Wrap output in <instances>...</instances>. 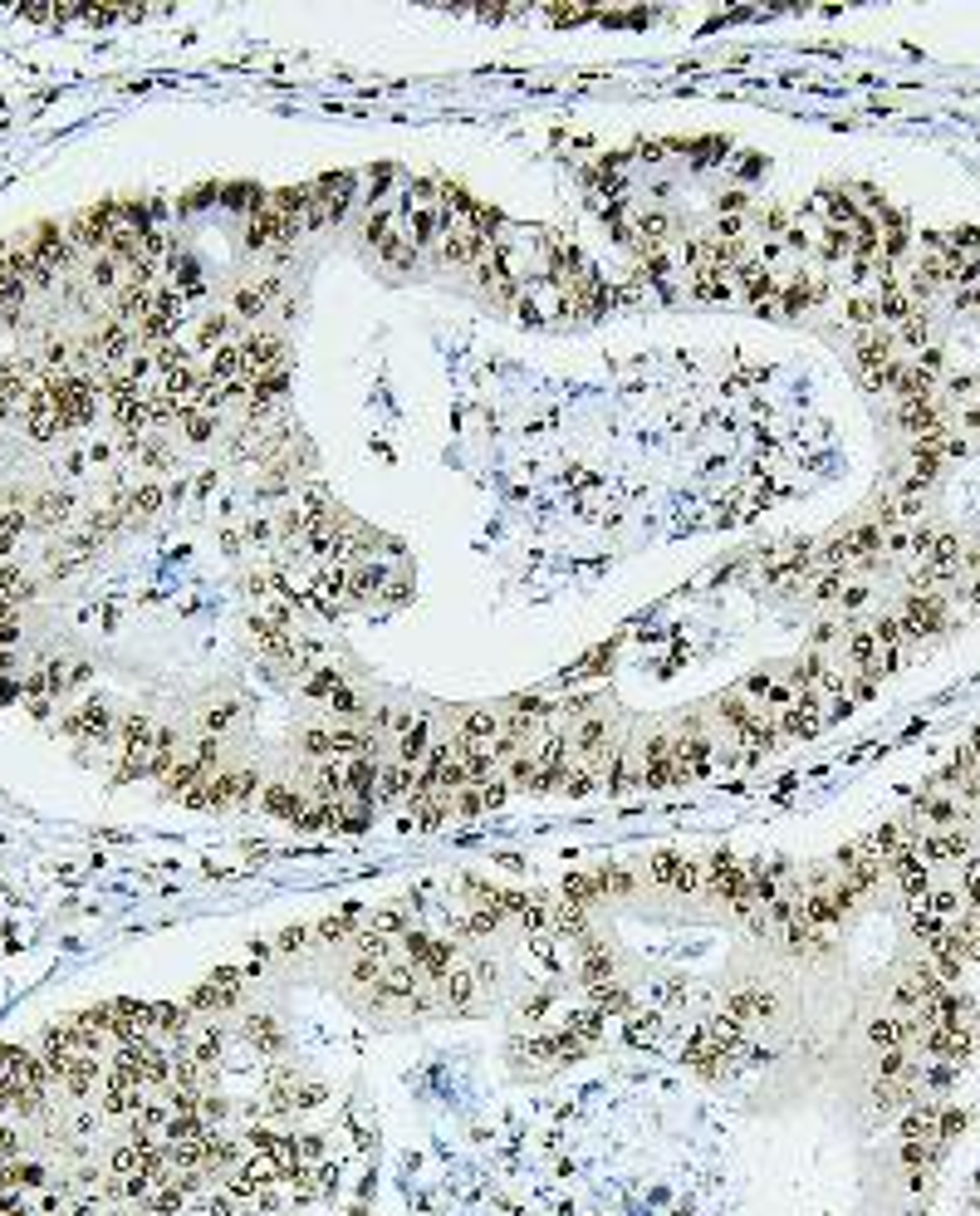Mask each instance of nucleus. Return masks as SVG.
<instances>
[{
  "mask_svg": "<svg viewBox=\"0 0 980 1216\" xmlns=\"http://www.w3.org/2000/svg\"><path fill=\"white\" fill-rule=\"evenodd\" d=\"M40 388H45V398L54 403V412L64 417V427L89 422L94 408H99V388L89 383V378H79V373H49Z\"/></svg>",
  "mask_w": 980,
  "mask_h": 1216,
  "instance_id": "nucleus-1",
  "label": "nucleus"
},
{
  "mask_svg": "<svg viewBox=\"0 0 980 1216\" xmlns=\"http://www.w3.org/2000/svg\"><path fill=\"white\" fill-rule=\"evenodd\" d=\"M305 192H310V231H324V226L343 221V211H348V201L358 192V177L353 172H329V177L310 182Z\"/></svg>",
  "mask_w": 980,
  "mask_h": 1216,
  "instance_id": "nucleus-2",
  "label": "nucleus"
},
{
  "mask_svg": "<svg viewBox=\"0 0 980 1216\" xmlns=\"http://www.w3.org/2000/svg\"><path fill=\"white\" fill-rule=\"evenodd\" d=\"M510 310H515L520 319H530V324H554L559 315H574V304H569V289H564V285L535 275V280L520 285V294H515Z\"/></svg>",
  "mask_w": 980,
  "mask_h": 1216,
  "instance_id": "nucleus-3",
  "label": "nucleus"
},
{
  "mask_svg": "<svg viewBox=\"0 0 980 1216\" xmlns=\"http://www.w3.org/2000/svg\"><path fill=\"white\" fill-rule=\"evenodd\" d=\"M64 736H74V741H84V745H108L113 736H118V716L108 712V707H99V702H89V707H74L64 721Z\"/></svg>",
  "mask_w": 980,
  "mask_h": 1216,
  "instance_id": "nucleus-4",
  "label": "nucleus"
},
{
  "mask_svg": "<svg viewBox=\"0 0 980 1216\" xmlns=\"http://www.w3.org/2000/svg\"><path fill=\"white\" fill-rule=\"evenodd\" d=\"M897 619H902V628H907V638H927V633H936L946 623V598L936 589H917L907 603H902Z\"/></svg>",
  "mask_w": 980,
  "mask_h": 1216,
  "instance_id": "nucleus-5",
  "label": "nucleus"
},
{
  "mask_svg": "<svg viewBox=\"0 0 980 1216\" xmlns=\"http://www.w3.org/2000/svg\"><path fill=\"white\" fill-rule=\"evenodd\" d=\"M246 966H225V971H216L211 981H201L196 991H192V1001H187V1011H225L236 996H241V986H246Z\"/></svg>",
  "mask_w": 980,
  "mask_h": 1216,
  "instance_id": "nucleus-6",
  "label": "nucleus"
},
{
  "mask_svg": "<svg viewBox=\"0 0 980 1216\" xmlns=\"http://www.w3.org/2000/svg\"><path fill=\"white\" fill-rule=\"evenodd\" d=\"M823 294H828V280H818V275H794V280H785V289H780V304H775V315H809V310H818L823 304Z\"/></svg>",
  "mask_w": 980,
  "mask_h": 1216,
  "instance_id": "nucleus-7",
  "label": "nucleus"
},
{
  "mask_svg": "<svg viewBox=\"0 0 980 1216\" xmlns=\"http://www.w3.org/2000/svg\"><path fill=\"white\" fill-rule=\"evenodd\" d=\"M241 358H246V378H265L284 368V339L280 334H251L241 339Z\"/></svg>",
  "mask_w": 980,
  "mask_h": 1216,
  "instance_id": "nucleus-8",
  "label": "nucleus"
},
{
  "mask_svg": "<svg viewBox=\"0 0 980 1216\" xmlns=\"http://www.w3.org/2000/svg\"><path fill=\"white\" fill-rule=\"evenodd\" d=\"M123 501V510H128V520H153L167 501H172V491L167 486H158V481H142V486H133V491H123L118 496Z\"/></svg>",
  "mask_w": 980,
  "mask_h": 1216,
  "instance_id": "nucleus-9",
  "label": "nucleus"
},
{
  "mask_svg": "<svg viewBox=\"0 0 980 1216\" xmlns=\"http://www.w3.org/2000/svg\"><path fill=\"white\" fill-rule=\"evenodd\" d=\"M280 294V275H265L260 285H241L236 289V299H231V310L241 315V319H260L265 310H270V299Z\"/></svg>",
  "mask_w": 980,
  "mask_h": 1216,
  "instance_id": "nucleus-10",
  "label": "nucleus"
},
{
  "mask_svg": "<svg viewBox=\"0 0 980 1216\" xmlns=\"http://www.w3.org/2000/svg\"><path fill=\"white\" fill-rule=\"evenodd\" d=\"M652 878L667 883V888H676V893H697V888H701V864H687V859L662 854V859L652 864Z\"/></svg>",
  "mask_w": 980,
  "mask_h": 1216,
  "instance_id": "nucleus-11",
  "label": "nucleus"
},
{
  "mask_svg": "<svg viewBox=\"0 0 980 1216\" xmlns=\"http://www.w3.org/2000/svg\"><path fill=\"white\" fill-rule=\"evenodd\" d=\"M726 1011H730L735 1025H745V1020H770V1016L780 1011V1001H775L770 991H735V996L726 1001Z\"/></svg>",
  "mask_w": 980,
  "mask_h": 1216,
  "instance_id": "nucleus-12",
  "label": "nucleus"
},
{
  "mask_svg": "<svg viewBox=\"0 0 980 1216\" xmlns=\"http://www.w3.org/2000/svg\"><path fill=\"white\" fill-rule=\"evenodd\" d=\"M912 1035H917V1025H912L907 1016H882V1020H873V1025H868V1040H873L882 1054H887V1049H902Z\"/></svg>",
  "mask_w": 980,
  "mask_h": 1216,
  "instance_id": "nucleus-13",
  "label": "nucleus"
},
{
  "mask_svg": "<svg viewBox=\"0 0 980 1216\" xmlns=\"http://www.w3.org/2000/svg\"><path fill=\"white\" fill-rule=\"evenodd\" d=\"M260 809H265V814H275V819L299 824V819H305V809H310V800H305V795H294L289 785H270V790L260 795Z\"/></svg>",
  "mask_w": 980,
  "mask_h": 1216,
  "instance_id": "nucleus-14",
  "label": "nucleus"
},
{
  "mask_svg": "<svg viewBox=\"0 0 980 1216\" xmlns=\"http://www.w3.org/2000/svg\"><path fill=\"white\" fill-rule=\"evenodd\" d=\"M30 510H35V515H30V530H35V525H64V520L74 515V496L49 491V496H40Z\"/></svg>",
  "mask_w": 980,
  "mask_h": 1216,
  "instance_id": "nucleus-15",
  "label": "nucleus"
},
{
  "mask_svg": "<svg viewBox=\"0 0 980 1216\" xmlns=\"http://www.w3.org/2000/svg\"><path fill=\"white\" fill-rule=\"evenodd\" d=\"M343 687H348V682H343V672H339V667H324V662H319V667H310V672H305V692H310V697H319V702H329V697H334V692H343Z\"/></svg>",
  "mask_w": 980,
  "mask_h": 1216,
  "instance_id": "nucleus-16",
  "label": "nucleus"
},
{
  "mask_svg": "<svg viewBox=\"0 0 980 1216\" xmlns=\"http://www.w3.org/2000/svg\"><path fill=\"white\" fill-rule=\"evenodd\" d=\"M201 353H216L221 344H236L231 339V315H211V319H201Z\"/></svg>",
  "mask_w": 980,
  "mask_h": 1216,
  "instance_id": "nucleus-17",
  "label": "nucleus"
},
{
  "mask_svg": "<svg viewBox=\"0 0 980 1216\" xmlns=\"http://www.w3.org/2000/svg\"><path fill=\"white\" fill-rule=\"evenodd\" d=\"M446 996H451V1011H471L476 976L471 971H446Z\"/></svg>",
  "mask_w": 980,
  "mask_h": 1216,
  "instance_id": "nucleus-18",
  "label": "nucleus"
},
{
  "mask_svg": "<svg viewBox=\"0 0 980 1216\" xmlns=\"http://www.w3.org/2000/svg\"><path fill=\"white\" fill-rule=\"evenodd\" d=\"M353 932H358V907L339 912V918H324V923L314 927V937H324V942H343V937H353Z\"/></svg>",
  "mask_w": 980,
  "mask_h": 1216,
  "instance_id": "nucleus-19",
  "label": "nucleus"
},
{
  "mask_svg": "<svg viewBox=\"0 0 980 1216\" xmlns=\"http://www.w3.org/2000/svg\"><path fill=\"white\" fill-rule=\"evenodd\" d=\"M182 427H187V437H192V441H211V432H216V412H211V408H192V412L182 417Z\"/></svg>",
  "mask_w": 980,
  "mask_h": 1216,
  "instance_id": "nucleus-20",
  "label": "nucleus"
},
{
  "mask_svg": "<svg viewBox=\"0 0 980 1216\" xmlns=\"http://www.w3.org/2000/svg\"><path fill=\"white\" fill-rule=\"evenodd\" d=\"M402 927H407V912L402 907H383V912H372V923H368L372 937H388V932H402Z\"/></svg>",
  "mask_w": 980,
  "mask_h": 1216,
  "instance_id": "nucleus-21",
  "label": "nucleus"
},
{
  "mask_svg": "<svg viewBox=\"0 0 980 1216\" xmlns=\"http://www.w3.org/2000/svg\"><path fill=\"white\" fill-rule=\"evenodd\" d=\"M844 648V623H834V619H823V623H814V633H809V648L814 653H828V648Z\"/></svg>",
  "mask_w": 980,
  "mask_h": 1216,
  "instance_id": "nucleus-22",
  "label": "nucleus"
},
{
  "mask_svg": "<svg viewBox=\"0 0 980 1216\" xmlns=\"http://www.w3.org/2000/svg\"><path fill=\"white\" fill-rule=\"evenodd\" d=\"M613 653H618V648H613V643H598V648H593V653H583V657H579V667H574V677H593V672H603V662H613Z\"/></svg>",
  "mask_w": 980,
  "mask_h": 1216,
  "instance_id": "nucleus-23",
  "label": "nucleus"
},
{
  "mask_svg": "<svg viewBox=\"0 0 980 1216\" xmlns=\"http://www.w3.org/2000/svg\"><path fill=\"white\" fill-rule=\"evenodd\" d=\"M236 726V707H216V712H206V736L216 741V736H225Z\"/></svg>",
  "mask_w": 980,
  "mask_h": 1216,
  "instance_id": "nucleus-24",
  "label": "nucleus"
},
{
  "mask_svg": "<svg viewBox=\"0 0 980 1216\" xmlns=\"http://www.w3.org/2000/svg\"><path fill=\"white\" fill-rule=\"evenodd\" d=\"M251 1040H260V1045H270V1049H275V1045H280V1030L260 1016V1020H251Z\"/></svg>",
  "mask_w": 980,
  "mask_h": 1216,
  "instance_id": "nucleus-25",
  "label": "nucleus"
},
{
  "mask_svg": "<svg viewBox=\"0 0 980 1216\" xmlns=\"http://www.w3.org/2000/svg\"><path fill=\"white\" fill-rule=\"evenodd\" d=\"M961 432H980V403H961Z\"/></svg>",
  "mask_w": 980,
  "mask_h": 1216,
  "instance_id": "nucleus-26",
  "label": "nucleus"
},
{
  "mask_svg": "<svg viewBox=\"0 0 980 1216\" xmlns=\"http://www.w3.org/2000/svg\"><path fill=\"white\" fill-rule=\"evenodd\" d=\"M549 1006H554V991H540L535 1001H524V1016H530V1020H540V1016H545Z\"/></svg>",
  "mask_w": 980,
  "mask_h": 1216,
  "instance_id": "nucleus-27",
  "label": "nucleus"
},
{
  "mask_svg": "<svg viewBox=\"0 0 980 1216\" xmlns=\"http://www.w3.org/2000/svg\"><path fill=\"white\" fill-rule=\"evenodd\" d=\"M965 897H980V859H965Z\"/></svg>",
  "mask_w": 980,
  "mask_h": 1216,
  "instance_id": "nucleus-28",
  "label": "nucleus"
}]
</instances>
